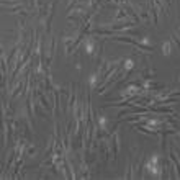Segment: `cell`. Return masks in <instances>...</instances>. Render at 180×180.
Listing matches in <instances>:
<instances>
[{
    "instance_id": "obj_1",
    "label": "cell",
    "mask_w": 180,
    "mask_h": 180,
    "mask_svg": "<svg viewBox=\"0 0 180 180\" xmlns=\"http://www.w3.org/2000/svg\"><path fill=\"white\" fill-rule=\"evenodd\" d=\"M133 67H134L133 59H128V61H125V69H126V71H131Z\"/></svg>"
},
{
    "instance_id": "obj_2",
    "label": "cell",
    "mask_w": 180,
    "mask_h": 180,
    "mask_svg": "<svg viewBox=\"0 0 180 180\" xmlns=\"http://www.w3.org/2000/svg\"><path fill=\"white\" fill-rule=\"evenodd\" d=\"M162 51H164V54H165V56L170 54V44L165 43V44H164V47H162Z\"/></svg>"
}]
</instances>
